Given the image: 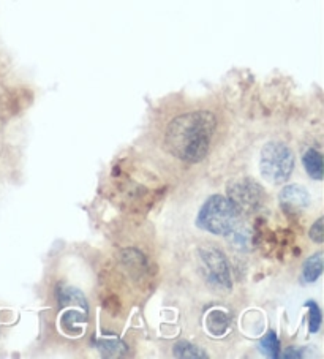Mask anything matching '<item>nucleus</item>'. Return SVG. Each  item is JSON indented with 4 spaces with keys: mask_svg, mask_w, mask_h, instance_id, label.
Here are the masks:
<instances>
[{
    "mask_svg": "<svg viewBox=\"0 0 324 359\" xmlns=\"http://www.w3.org/2000/svg\"><path fill=\"white\" fill-rule=\"evenodd\" d=\"M215 127V116L209 111H193L179 116L166 128V149L182 162H201L208 156Z\"/></svg>",
    "mask_w": 324,
    "mask_h": 359,
    "instance_id": "nucleus-1",
    "label": "nucleus"
},
{
    "mask_svg": "<svg viewBox=\"0 0 324 359\" xmlns=\"http://www.w3.org/2000/svg\"><path fill=\"white\" fill-rule=\"evenodd\" d=\"M196 225L201 230L217 234V236H231L242 225L241 210L234 206L229 198L214 195L199 209Z\"/></svg>",
    "mask_w": 324,
    "mask_h": 359,
    "instance_id": "nucleus-2",
    "label": "nucleus"
},
{
    "mask_svg": "<svg viewBox=\"0 0 324 359\" xmlns=\"http://www.w3.org/2000/svg\"><path fill=\"white\" fill-rule=\"evenodd\" d=\"M295 168V156L288 146L278 141H271L263 147L259 157L261 175L271 184L288 181Z\"/></svg>",
    "mask_w": 324,
    "mask_h": 359,
    "instance_id": "nucleus-3",
    "label": "nucleus"
},
{
    "mask_svg": "<svg viewBox=\"0 0 324 359\" xmlns=\"http://www.w3.org/2000/svg\"><path fill=\"white\" fill-rule=\"evenodd\" d=\"M203 263L204 276L208 282L217 290H229L231 288V272L227 263V258L215 247H208L199 252Z\"/></svg>",
    "mask_w": 324,
    "mask_h": 359,
    "instance_id": "nucleus-4",
    "label": "nucleus"
},
{
    "mask_svg": "<svg viewBox=\"0 0 324 359\" xmlns=\"http://www.w3.org/2000/svg\"><path fill=\"white\" fill-rule=\"evenodd\" d=\"M228 198L241 212L244 209H257L263 203L264 194L252 179H236L228 185Z\"/></svg>",
    "mask_w": 324,
    "mask_h": 359,
    "instance_id": "nucleus-5",
    "label": "nucleus"
},
{
    "mask_svg": "<svg viewBox=\"0 0 324 359\" xmlns=\"http://www.w3.org/2000/svg\"><path fill=\"white\" fill-rule=\"evenodd\" d=\"M280 204L283 209H292V210H302L310 206V195L302 185H286V187L280 191Z\"/></svg>",
    "mask_w": 324,
    "mask_h": 359,
    "instance_id": "nucleus-6",
    "label": "nucleus"
},
{
    "mask_svg": "<svg viewBox=\"0 0 324 359\" xmlns=\"http://www.w3.org/2000/svg\"><path fill=\"white\" fill-rule=\"evenodd\" d=\"M58 299L60 302V306H76L89 312V306H87L86 296L76 288L60 287L58 290Z\"/></svg>",
    "mask_w": 324,
    "mask_h": 359,
    "instance_id": "nucleus-7",
    "label": "nucleus"
},
{
    "mask_svg": "<svg viewBox=\"0 0 324 359\" xmlns=\"http://www.w3.org/2000/svg\"><path fill=\"white\" fill-rule=\"evenodd\" d=\"M205 323H208L209 332L214 334V336H223L229 330V317L223 311L209 312Z\"/></svg>",
    "mask_w": 324,
    "mask_h": 359,
    "instance_id": "nucleus-8",
    "label": "nucleus"
},
{
    "mask_svg": "<svg viewBox=\"0 0 324 359\" xmlns=\"http://www.w3.org/2000/svg\"><path fill=\"white\" fill-rule=\"evenodd\" d=\"M321 274H323V253L318 252L305 262L304 269H302V278L305 283H311L315 282L316 278H320Z\"/></svg>",
    "mask_w": 324,
    "mask_h": 359,
    "instance_id": "nucleus-9",
    "label": "nucleus"
},
{
    "mask_svg": "<svg viewBox=\"0 0 324 359\" xmlns=\"http://www.w3.org/2000/svg\"><path fill=\"white\" fill-rule=\"evenodd\" d=\"M304 166L309 176L320 181L323 179V156L315 149H309L304 156Z\"/></svg>",
    "mask_w": 324,
    "mask_h": 359,
    "instance_id": "nucleus-10",
    "label": "nucleus"
},
{
    "mask_svg": "<svg viewBox=\"0 0 324 359\" xmlns=\"http://www.w3.org/2000/svg\"><path fill=\"white\" fill-rule=\"evenodd\" d=\"M174 355L177 358H208V355L203 350H199L198 346L191 345L189 342H179L176 346H174Z\"/></svg>",
    "mask_w": 324,
    "mask_h": 359,
    "instance_id": "nucleus-11",
    "label": "nucleus"
},
{
    "mask_svg": "<svg viewBox=\"0 0 324 359\" xmlns=\"http://www.w3.org/2000/svg\"><path fill=\"white\" fill-rule=\"evenodd\" d=\"M259 348L261 351L264 353L266 356H271V358H277L278 356V351H280V342L277 336L274 332H269L267 336H264L261 339L259 342Z\"/></svg>",
    "mask_w": 324,
    "mask_h": 359,
    "instance_id": "nucleus-12",
    "label": "nucleus"
},
{
    "mask_svg": "<svg viewBox=\"0 0 324 359\" xmlns=\"http://www.w3.org/2000/svg\"><path fill=\"white\" fill-rule=\"evenodd\" d=\"M307 307L310 309L309 313V330L310 332H318L321 326V311L315 302H307Z\"/></svg>",
    "mask_w": 324,
    "mask_h": 359,
    "instance_id": "nucleus-13",
    "label": "nucleus"
},
{
    "mask_svg": "<svg viewBox=\"0 0 324 359\" xmlns=\"http://www.w3.org/2000/svg\"><path fill=\"white\" fill-rule=\"evenodd\" d=\"M324 220L318 219L313 225L310 228V239L315 241V243L321 244L324 241Z\"/></svg>",
    "mask_w": 324,
    "mask_h": 359,
    "instance_id": "nucleus-14",
    "label": "nucleus"
},
{
    "mask_svg": "<svg viewBox=\"0 0 324 359\" xmlns=\"http://www.w3.org/2000/svg\"><path fill=\"white\" fill-rule=\"evenodd\" d=\"M102 350L104 353H113V351L121 353L123 350V345L119 342V340H109V342H106L104 345H102Z\"/></svg>",
    "mask_w": 324,
    "mask_h": 359,
    "instance_id": "nucleus-15",
    "label": "nucleus"
},
{
    "mask_svg": "<svg viewBox=\"0 0 324 359\" xmlns=\"http://www.w3.org/2000/svg\"><path fill=\"white\" fill-rule=\"evenodd\" d=\"M301 356H302V355H301V353H299L297 348H290V350L286 351L285 355H283V358H301Z\"/></svg>",
    "mask_w": 324,
    "mask_h": 359,
    "instance_id": "nucleus-16",
    "label": "nucleus"
}]
</instances>
